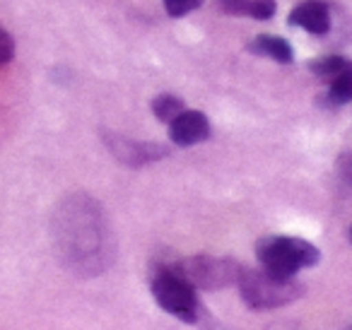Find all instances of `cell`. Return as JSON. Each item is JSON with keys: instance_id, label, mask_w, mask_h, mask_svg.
Masks as SVG:
<instances>
[{"instance_id": "6da1fadb", "label": "cell", "mask_w": 352, "mask_h": 330, "mask_svg": "<svg viewBox=\"0 0 352 330\" xmlns=\"http://www.w3.org/2000/svg\"><path fill=\"white\" fill-rule=\"evenodd\" d=\"M54 243L65 267L78 275L102 270L107 232L97 203L87 195H70L54 214Z\"/></svg>"}, {"instance_id": "7a4b0ae2", "label": "cell", "mask_w": 352, "mask_h": 330, "mask_svg": "<svg viewBox=\"0 0 352 330\" xmlns=\"http://www.w3.org/2000/svg\"><path fill=\"white\" fill-rule=\"evenodd\" d=\"M261 267L278 277H292L302 267H311L318 263V248L304 239L294 236H268L256 246Z\"/></svg>"}, {"instance_id": "3957f363", "label": "cell", "mask_w": 352, "mask_h": 330, "mask_svg": "<svg viewBox=\"0 0 352 330\" xmlns=\"http://www.w3.org/2000/svg\"><path fill=\"white\" fill-rule=\"evenodd\" d=\"M241 299L251 309H278L302 294V287L292 277H278L268 270H236Z\"/></svg>"}, {"instance_id": "277c9868", "label": "cell", "mask_w": 352, "mask_h": 330, "mask_svg": "<svg viewBox=\"0 0 352 330\" xmlns=\"http://www.w3.org/2000/svg\"><path fill=\"white\" fill-rule=\"evenodd\" d=\"M152 296L166 311L184 320H196L198 316V296L188 280H184L179 272L162 270L152 280Z\"/></svg>"}, {"instance_id": "5b68a950", "label": "cell", "mask_w": 352, "mask_h": 330, "mask_svg": "<svg viewBox=\"0 0 352 330\" xmlns=\"http://www.w3.org/2000/svg\"><path fill=\"white\" fill-rule=\"evenodd\" d=\"M174 272L188 280L193 287H225L230 280H236V267L227 261H215V258L198 256L191 261H184L182 265H176Z\"/></svg>"}, {"instance_id": "8992f818", "label": "cell", "mask_w": 352, "mask_h": 330, "mask_svg": "<svg viewBox=\"0 0 352 330\" xmlns=\"http://www.w3.org/2000/svg\"><path fill=\"white\" fill-rule=\"evenodd\" d=\"M210 135V121L201 111H182L169 121V138L182 147H191Z\"/></svg>"}, {"instance_id": "52a82bcc", "label": "cell", "mask_w": 352, "mask_h": 330, "mask_svg": "<svg viewBox=\"0 0 352 330\" xmlns=\"http://www.w3.org/2000/svg\"><path fill=\"white\" fill-rule=\"evenodd\" d=\"M287 22L292 27H302L309 34H326L331 30V12H328L326 3H318V0H307V3H299L292 12H289Z\"/></svg>"}, {"instance_id": "ba28073f", "label": "cell", "mask_w": 352, "mask_h": 330, "mask_svg": "<svg viewBox=\"0 0 352 330\" xmlns=\"http://www.w3.org/2000/svg\"><path fill=\"white\" fill-rule=\"evenodd\" d=\"M111 152L118 157L121 162L126 164H142V162H155L160 157L166 155L164 147H157V145H147V142H133V140H126V138H118V140H107Z\"/></svg>"}, {"instance_id": "9c48e42d", "label": "cell", "mask_w": 352, "mask_h": 330, "mask_svg": "<svg viewBox=\"0 0 352 330\" xmlns=\"http://www.w3.org/2000/svg\"><path fill=\"white\" fill-rule=\"evenodd\" d=\"M227 15H249L254 20H270L275 15V0H217Z\"/></svg>"}, {"instance_id": "30bf717a", "label": "cell", "mask_w": 352, "mask_h": 330, "mask_svg": "<svg viewBox=\"0 0 352 330\" xmlns=\"http://www.w3.org/2000/svg\"><path fill=\"white\" fill-rule=\"evenodd\" d=\"M249 49L254 51V54L268 56V58L278 60V63H289V60H292V46H289L283 36L261 34L258 39L251 41Z\"/></svg>"}, {"instance_id": "8fae6325", "label": "cell", "mask_w": 352, "mask_h": 330, "mask_svg": "<svg viewBox=\"0 0 352 330\" xmlns=\"http://www.w3.org/2000/svg\"><path fill=\"white\" fill-rule=\"evenodd\" d=\"M328 99L336 104L352 102V60H347L345 68L328 80Z\"/></svg>"}, {"instance_id": "7c38bea8", "label": "cell", "mask_w": 352, "mask_h": 330, "mask_svg": "<svg viewBox=\"0 0 352 330\" xmlns=\"http://www.w3.org/2000/svg\"><path fill=\"white\" fill-rule=\"evenodd\" d=\"M152 111L160 121H171L184 111V102L179 97H171V94H162L152 102Z\"/></svg>"}, {"instance_id": "4fadbf2b", "label": "cell", "mask_w": 352, "mask_h": 330, "mask_svg": "<svg viewBox=\"0 0 352 330\" xmlns=\"http://www.w3.org/2000/svg\"><path fill=\"white\" fill-rule=\"evenodd\" d=\"M347 65V58H340V56H326V58H318V60H311V73H316L318 78H326L331 80L333 75H338L342 68Z\"/></svg>"}, {"instance_id": "5bb4252c", "label": "cell", "mask_w": 352, "mask_h": 330, "mask_svg": "<svg viewBox=\"0 0 352 330\" xmlns=\"http://www.w3.org/2000/svg\"><path fill=\"white\" fill-rule=\"evenodd\" d=\"M162 3H164V10L171 17H184L201 6V0H162Z\"/></svg>"}, {"instance_id": "9a60e30c", "label": "cell", "mask_w": 352, "mask_h": 330, "mask_svg": "<svg viewBox=\"0 0 352 330\" xmlns=\"http://www.w3.org/2000/svg\"><path fill=\"white\" fill-rule=\"evenodd\" d=\"M15 58V39L6 30H0V65H8Z\"/></svg>"}, {"instance_id": "2e32d148", "label": "cell", "mask_w": 352, "mask_h": 330, "mask_svg": "<svg viewBox=\"0 0 352 330\" xmlns=\"http://www.w3.org/2000/svg\"><path fill=\"white\" fill-rule=\"evenodd\" d=\"M338 171H340V176L347 184H352V152H347V155H342L338 160Z\"/></svg>"}]
</instances>
